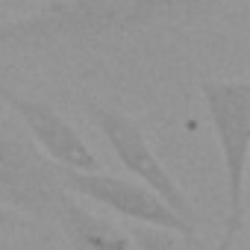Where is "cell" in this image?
I'll use <instances>...</instances> for the list:
<instances>
[{
    "instance_id": "obj_1",
    "label": "cell",
    "mask_w": 250,
    "mask_h": 250,
    "mask_svg": "<svg viewBox=\"0 0 250 250\" xmlns=\"http://www.w3.org/2000/svg\"><path fill=\"white\" fill-rule=\"evenodd\" d=\"M221 3L224 0H47L39 12L0 24V50H85L109 39L197 21Z\"/></svg>"
},
{
    "instance_id": "obj_2",
    "label": "cell",
    "mask_w": 250,
    "mask_h": 250,
    "mask_svg": "<svg viewBox=\"0 0 250 250\" xmlns=\"http://www.w3.org/2000/svg\"><path fill=\"white\" fill-rule=\"evenodd\" d=\"M200 97L221 150L227 188V227L241 232L247 224V162H250V83L203 80Z\"/></svg>"
},
{
    "instance_id": "obj_3",
    "label": "cell",
    "mask_w": 250,
    "mask_h": 250,
    "mask_svg": "<svg viewBox=\"0 0 250 250\" xmlns=\"http://www.w3.org/2000/svg\"><path fill=\"white\" fill-rule=\"evenodd\" d=\"M85 112H88L91 124L97 127V133L103 136V142L109 145V150L115 153V159L124 165V171L133 174L150 191H156L183 221L197 227V212H194L191 200L186 197L180 183L171 177V171L162 165V159L150 147L145 130L139 127V121L124 115L121 109H112L100 100H91V97H85Z\"/></svg>"
},
{
    "instance_id": "obj_4",
    "label": "cell",
    "mask_w": 250,
    "mask_h": 250,
    "mask_svg": "<svg viewBox=\"0 0 250 250\" xmlns=\"http://www.w3.org/2000/svg\"><path fill=\"white\" fill-rule=\"evenodd\" d=\"M65 188L59 186L56 165L47 162L39 147L15 136L0 124V206L21 215L30 224L53 221Z\"/></svg>"
},
{
    "instance_id": "obj_5",
    "label": "cell",
    "mask_w": 250,
    "mask_h": 250,
    "mask_svg": "<svg viewBox=\"0 0 250 250\" xmlns=\"http://www.w3.org/2000/svg\"><path fill=\"white\" fill-rule=\"evenodd\" d=\"M56 174H59V186L74 197L100 203L109 212L127 218L130 224L177 229L188 241H197V229L188 221H183L156 191H150L139 180H124L103 171H62V168H56Z\"/></svg>"
},
{
    "instance_id": "obj_6",
    "label": "cell",
    "mask_w": 250,
    "mask_h": 250,
    "mask_svg": "<svg viewBox=\"0 0 250 250\" xmlns=\"http://www.w3.org/2000/svg\"><path fill=\"white\" fill-rule=\"evenodd\" d=\"M0 100H3L27 127L30 139L44 150V159L53 162L62 171H100V159L85 145V139L77 133V127L59 115L50 103L24 97L6 85H0Z\"/></svg>"
},
{
    "instance_id": "obj_7",
    "label": "cell",
    "mask_w": 250,
    "mask_h": 250,
    "mask_svg": "<svg viewBox=\"0 0 250 250\" xmlns=\"http://www.w3.org/2000/svg\"><path fill=\"white\" fill-rule=\"evenodd\" d=\"M65 238H68V247L71 250H136L127 229H121L118 224L100 218L97 212L85 209L80 203V197L68 194L59 200V209H56V218H53Z\"/></svg>"
},
{
    "instance_id": "obj_8",
    "label": "cell",
    "mask_w": 250,
    "mask_h": 250,
    "mask_svg": "<svg viewBox=\"0 0 250 250\" xmlns=\"http://www.w3.org/2000/svg\"><path fill=\"white\" fill-rule=\"evenodd\" d=\"M130 241L136 250H191L194 241H188L183 232L177 229H165V227H147V224H136L127 229Z\"/></svg>"
},
{
    "instance_id": "obj_9",
    "label": "cell",
    "mask_w": 250,
    "mask_h": 250,
    "mask_svg": "<svg viewBox=\"0 0 250 250\" xmlns=\"http://www.w3.org/2000/svg\"><path fill=\"white\" fill-rule=\"evenodd\" d=\"M0 227H3V229H33L36 224H30L21 215H15V212H9V209L0 206Z\"/></svg>"
},
{
    "instance_id": "obj_10",
    "label": "cell",
    "mask_w": 250,
    "mask_h": 250,
    "mask_svg": "<svg viewBox=\"0 0 250 250\" xmlns=\"http://www.w3.org/2000/svg\"><path fill=\"white\" fill-rule=\"evenodd\" d=\"M238 235H241V232H235V229H229V227H227V229H224V235L218 238V244H215L212 250H232V247H235V238H238Z\"/></svg>"
}]
</instances>
